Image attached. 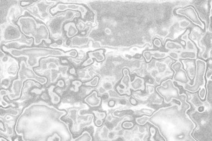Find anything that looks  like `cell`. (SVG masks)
<instances>
[{
	"label": "cell",
	"instance_id": "6da1fadb",
	"mask_svg": "<svg viewBox=\"0 0 212 141\" xmlns=\"http://www.w3.org/2000/svg\"><path fill=\"white\" fill-rule=\"evenodd\" d=\"M66 114V110L58 109L45 102L33 103L24 109L17 119L16 132L19 135L26 130L27 133L47 138L46 141H61L58 132L71 136L67 124L61 120Z\"/></svg>",
	"mask_w": 212,
	"mask_h": 141
},
{
	"label": "cell",
	"instance_id": "7a4b0ae2",
	"mask_svg": "<svg viewBox=\"0 0 212 141\" xmlns=\"http://www.w3.org/2000/svg\"><path fill=\"white\" fill-rule=\"evenodd\" d=\"M3 51L8 52L12 57L19 58L25 57L27 58V65L32 68L39 67V60L43 58L48 56L55 57H70L76 58L78 52L75 50H71L68 52H64L59 49L48 47H23L17 49L15 47H8L3 45L2 47Z\"/></svg>",
	"mask_w": 212,
	"mask_h": 141
},
{
	"label": "cell",
	"instance_id": "3957f363",
	"mask_svg": "<svg viewBox=\"0 0 212 141\" xmlns=\"http://www.w3.org/2000/svg\"><path fill=\"white\" fill-rule=\"evenodd\" d=\"M17 25L25 36L33 39L35 45L40 44L43 41L48 44L52 43L50 38V31L47 26L43 23L37 22L32 16L20 17L17 21Z\"/></svg>",
	"mask_w": 212,
	"mask_h": 141
},
{
	"label": "cell",
	"instance_id": "277c9868",
	"mask_svg": "<svg viewBox=\"0 0 212 141\" xmlns=\"http://www.w3.org/2000/svg\"><path fill=\"white\" fill-rule=\"evenodd\" d=\"M18 78L13 80L11 87V92L8 95L10 100H16L19 99L22 94L23 84L28 80H32L39 83L41 85L48 83V78L44 76H40L36 74L34 69L29 67L26 62L22 60L20 63L18 71Z\"/></svg>",
	"mask_w": 212,
	"mask_h": 141
},
{
	"label": "cell",
	"instance_id": "5b68a950",
	"mask_svg": "<svg viewBox=\"0 0 212 141\" xmlns=\"http://www.w3.org/2000/svg\"><path fill=\"white\" fill-rule=\"evenodd\" d=\"M156 90L164 99L166 103H170L174 99L180 101L181 106L185 103L186 96L185 94H179V89L174 85L173 80L170 79L162 82L160 86L156 88Z\"/></svg>",
	"mask_w": 212,
	"mask_h": 141
},
{
	"label": "cell",
	"instance_id": "8992f818",
	"mask_svg": "<svg viewBox=\"0 0 212 141\" xmlns=\"http://www.w3.org/2000/svg\"><path fill=\"white\" fill-rule=\"evenodd\" d=\"M195 63L196 70L193 85H190L189 84L182 85L184 89L191 93L197 92L200 88L204 87L205 83L204 75L206 67V63L200 59L196 60Z\"/></svg>",
	"mask_w": 212,
	"mask_h": 141
},
{
	"label": "cell",
	"instance_id": "52a82bcc",
	"mask_svg": "<svg viewBox=\"0 0 212 141\" xmlns=\"http://www.w3.org/2000/svg\"><path fill=\"white\" fill-rule=\"evenodd\" d=\"M68 10H72L80 12L81 18H84L88 12V9L84 5L78 3H69L60 2L55 6L51 8L49 12L52 15H54L59 12H64Z\"/></svg>",
	"mask_w": 212,
	"mask_h": 141
},
{
	"label": "cell",
	"instance_id": "ba28073f",
	"mask_svg": "<svg viewBox=\"0 0 212 141\" xmlns=\"http://www.w3.org/2000/svg\"><path fill=\"white\" fill-rule=\"evenodd\" d=\"M176 14L184 16L189 19L193 23L199 26L202 29H204L205 25L199 19L197 13L192 6H188L185 8H179L176 10Z\"/></svg>",
	"mask_w": 212,
	"mask_h": 141
},
{
	"label": "cell",
	"instance_id": "9c48e42d",
	"mask_svg": "<svg viewBox=\"0 0 212 141\" xmlns=\"http://www.w3.org/2000/svg\"><path fill=\"white\" fill-rule=\"evenodd\" d=\"M172 69L175 72L173 76V81L177 82L180 85L189 84L190 79L188 78L186 72L183 69V64L179 61L177 60L171 65Z\"/></svg>",
	"mask_w": 212,
	"mask_h": 141
},
{
	"label": "cell",
	"instance_id": "30bf717a",
	"mask_svg": "<svg viewBox=\"0 0 212 141\" xmlns=\"http://www.w3.org/2000/svg\"><path fill=\"white\" fill-rule=\"evenodd\" d=\"M123 77L120 82L119 84L116 87L117 91L121 95L127 94L130 96L131 92V77L129 73V71L127 69H124L122 70Z\"/></svg>",
	"mask_w": 212,
	"mask_h": 141
},
{
	"label": "cell",
	"instance_id": "8fae6325",
	"mask_svg": "<svg viewBox=\"0 0 212 141\" xmlns=\"http://www.w3.org/2000/svg\"><path fill=\"white\" fill-rule=\"evenodd\" d=\"M84 102L91 107H99L102 102V99L98 96L96 91H93L89 95L84 99Z\"/></svg>",
	"mask_w": 212,
	"mask_h": 141
},
{
	"label": "cell",
	"instance_id": "7c38bea8",
	"mask_svg": "<svg viewBox=\"0 0 212 141\" xmlns=\"http://www.w3.org/2000/svg\"><path fill=\"white\" fill-rule=\"evenodd\" d=\"M143 56L147 62H150L153 57L155 59H163L168 56V53L161 52L159 51H145L143 53Z\"/></svg>",
	"mask_w": 212,
	"mask_h": 141
},
{
	"label": "cell",
	"instance_id": "4fadbf2b",
	"mask_svg": "<svg viewBox=\"0 0 212 141\" xmlns=\"http://www.w3.org/2000/svg\"><path fill=\"white\" fill-rule=\"evenodd\" d=\"M64 30L66 32V36L68 38H72L75 36L79 32L78 29L74 22H67L64 25Z\"/></svg>",
	"mask_w": 212,
	"mask_h": 141
},
{
	"label": "cell",
	"instance_id": "5bb4252c",
	"mask_svg": "<svg viewBox=\"0 0 212 141\" xmlns=\"http://www.w3.org/2000/svg\"><path fill=\"white\" fill-rule=\"evenodd\" d=\"M104 49H99L93 52H88V55L89 58L95 59L97 61L100 63L104 61L105 59V56L104 55Z\"/></svg>",
	"mask_w": 212,
	"mask_h": 141
},
{
	"label": "cell",
	"instance_id": "9a60e30c",
	"mask_svg": "<svg viewBox=\"0 0 212 141\" xmlns=\"http://www.w3.org/2000/svg\"><path fill=\"white\" fill-rule=\"evenodd\" d=\"M55 88L54 85H51L48 88V93L50 98L51 103L54 105L58 104L61 101V98L57 93L54 91Z\"/></svg>",
	"mask_w": 212,
	"mask_h": 141
},
{
	"label": "cell",
	"instance_id": "2e32d148",
	"mask_svg": "<svg viewBox=\"0 0 212 141\" xmlns=\"http://www.w3.org/2000/svg\"><path fill=\"white\" fill-rule=\"evenodd\" d=\"M131 89L136 91L137 90H144V80L138 76H136L134 80L131 82Z\"/></svg>",
	"mask_w": 212,
	"mask_h": 141
},
{
	"label": "cell",
	"instance_id": "e0dca14e",
	"mask_svg": "<svg viewBox=\"0 0 212 141\" xmlns=\"http://www.w3.org/2000/svg\"><path fill=\"white\" fill-rule=\"evenodd\" d=\"M186 64L183 63L185 65V69L188 72V75L191 79H192L195 74V63L191 60H184Z\"/></svg>",
	"mask_w": 212,
	"mask_h": 141
},
{
	"label": "cell",
	"instance_id": "ac0fdd59",
	"mask_svg": "<svg viewBox=\"0 0 212 141\" xmlns=\"http://www.w3.org/2000/svg\"><path fill=\"white\" fill-rule=\"evenodd\" d=\"M179 59H197V52H182L179 54Z\"/></svg>",
	"mask_w": 212,
	"mask_h": 141
},
{
	"label": "cell",
	"instance_id": "d6986e66",
	"mask_svg": "<svg viewBox=\"0 0 212 141\" xmlns=\"http://www.w3.org/2000/svg\"><path fill=\"white\" fill-rule=\"evenodd\" d=\"M165 48L168 50H183V47L182 45L168 41L165 44Z\"/></svg>",
	"mask_w": 212,
	"mask_h": 141
},
{
	"label": "cell",
	"instance_id": "ffe728a7",
	"mask_svg": "<svg viewBox=\"0 0 212 141\" xmlns=\"http://www.w3.org/2000/svg\"><path fill=\"white\" fill-rule=\"evenodd\" d=\"M75 141H92V138L87 131L83 132L81 135L74 139Z\"/></svg>",
	"mask_w": 212,
	"mask_h": 141
},
{
	"label": "cell",
	"instance_id": "44dd1931",
	"mask_svg": "<svg viewBox=\"0 0 212 141\" xmlns=\"http://www.w3.org/2000/svg\"><path fill=\"white\" fill-rule=\"evenodd\" d=\"M185 42L186 44V49L187 52H197V47L195 44L191 40H190L189 39H188L186 41H185Z\"/></svg>",
	"mask_w": 212,
	"mask_h": 141
},
{
	"label": "cell",
	"instance_id": "7402d4cb",
	"mask_svg": "<svg viewBox=\"0 0 212 141\" xmlns=\"http://www.w3.org/2000/svg\"><path fill=\"white\" fill-rule=\"evenodd\" d=\"M99 77L98 76H95L92 80H91L89 82H86L84 83V85L87 86H90L92 87H95L98 84V83L99 82Z\"/></svg>",
	"mask_w": 212,
	"mask_h": 141
},
{
	"label": "cell",
	"instance_id": "603a6c76",
	"mask_svg": "<svg viewBox=\"0 0 212 141\" xmlns=\"http://www.w3.org/2000/svg\"><path fill=\"white\" fill-rule=\"evenodd\" d=\"M150 117L144 116L143 117H141L137 118L136 119V122L139 125L143 126V125H145L146 123L148 121V120L150 119Z\"/></svg>",
	"mask_w": 212,
	"mask_h": 141
},
{
	"label": "cell",
	"instance_id": "cb8c5ba5",
	"mask_svg": "<svg viewBox=\"0 0 212 141\" xmlns=\"http://www.w3.org/2000/svg\"><path fill=\"white\" fill-rule=\"evenodd\" d=\"M200 90L199 91V96L202 100H204L206 94V91L204 87H202L200 88Z\"/></svg>",
	"mask_w": 212,
	"mask_h": 141
},
{
	"label": "cell",
	"instance_id": "d4e9b609",
	"mask_svg": "<svg viewBox=\"0 0 212 141\" xmlns=\"http://www.w3.org/2000/svg\"><path fill=\"white\" fill-rule=\"evenodd\" d=\"M93 113L97 117V118L104 119L106 117V112H99V111H94Z\"/></svg>",
	"mask_w": 212,
	"mask_h": 141
},
{
	"label": "cell",
	"instance_id": "484cf974",
	"mask_svg": "<svg viewBox=\"0 0 212 141\" xmlns=\"http://www.w3.org/2000/svg\"><path fill=\"white\" fill-rule=\"evenodd\" d=\"M168 55L170 58H173V59L176 60H179V53H177L175 52H171L168 53Z\"/></svg>",
	"mask_w": 212,
	"mask_h": 141
},
{
	"label": "cell",
	"instance_id": "4316f807",
	"mask_svg": "<svg viewBox=\"0 0 212 141\" xmlns=\"http://www.w3.org/2000/svg\"><path fill=\"white\" fill-rule=\"evenodd\" d=\"M93 63H94V60L92 59H91V58H89L88 59H87L82 64H81V66L82 67H88V66H89V65H92V64H93Z\"/></svg>",
	"mask_w": 212,
	"mask_h": 141
},
{
	"label": "cell",
	"instance_id": "83f0119b",
	"mask_svg": "<svg viewBox=\"0 0 212 141\" xmlns=\"http://www.w3.org/2000/svg\"><path fill=\"white\" fill-rule=\"evenodd\" d=\"M133 123L132 122H124L122 124V127L123 128H126V129H130L131 128L133 127Z\"/></svg>",
	"mask_w": 212,
	"mask_h": 141
},
{
	"label": "cell",
	"instance_id": "f1b7e54d",
	"mask_svg": "<svg viewBox=\"0 0 212 141\" xmlns=\"http://www.w3.org/2000/svg\"><path fill=\"white\" fill-rule=\"evenodd\" d=\"M82 84V82L79 80H74L72 82V84L75 86V89H76V91L78 90V88L81 87Z\"/></svg>",
	"mask_w": 212,
	"mask_h": 141
},
{
	"label": "cell",
	"instance_id": "f546056e",
	"mask_svg": "<svg viewBox=\"0 0 212 141\" xmlns=\"http://www.w3.org/2000/svg\"><path fill=\"white\" fill-rule=\"evenodd\" d=\"M34 3H35V1H21L20 2V5L22 7H25V6H28L29 5H30Z\"/></svg>",
	"mask_w": 212,
	"mask_h": 141
},
{
	"label": "cell",
	"instance_id": "4dcf8cb0",
	"mask_svg": "<svg viewBox=\"0 0 212 141\" xmlns=\"http://www.w3.org/2000/svg\"><path fill=\"white\" fill-rule=\"evenodd\" d=\"M154 44L155 46L157 47H160L162 46L161 41L159 39H155L154 40Z\"/></svg>",
	"mask_w": 212,
	"mask_h": 141
},
{
	"label": "cell",
	"instance_id": "1f68e13d",
	"mask_svg": "<svg viewBox=\"0 0 212 141\" xmlns=\"http://www.w3.org/2000/svg\"><path fill=\"white\" fill-rule=\"evenodd\" d=\"M103 123V119H99V118H97L95 120V125L97 127H101Z\"/></svg>",
	"mask_w": 212,
	"mask_h": 141
},
{
	"label": "cell",
	"instance_id": "d6a6232c",
	"mask_svg": "<svg viewBox=\"0 0 212 141\" xmlns=\"http://www.w3.org/2000/svg\"><path fill=\"white\" fill-rule=\"evenodd\" d=\"M189 32H190V31H189V30H187L186 32H185V33L183 35V36H182V40H183L184 41H186L188 39H189V38H188V35H189Z\"/></svg>",
	"mask_w": 212,
	"mask_h": 141
},
{
	"label": "cell",
	"instance_id": "836d02e7",
	"mask_svg": "<svg viewBox=\"0 0 212 141\" xmlns=\"http://www.w3.org/2000/svg\"><path fill=\"white\" fill-rule=\"evenodd\" d=\"M1 105L3 108H6L9 105V104H8L6 102H5L4 99L3 100V99L1 98Z\"/></svg>",
	"mask_w": 212,
	"mask_h": 141
},
{
	"label": "cell",
	"instance_id": "e575fe53",
	"mask_svg": "<svg viewBox=\"0 0 212 141\" xmlns=\"http://www.w3.org/2000/svg\"><path fill=\"white\" fill-rule=\"evenodd\" d=\"M57 86H58L60 88H63V87H64L65 83H64V82L63 80H59L57 83Z\"/></svg>",
	"mask_w": 212,
	"mask_h": 141
},
{
	"label": "cell",
	"instance_id": "d590c367",
	"mask_svg": "<svg viewBox=\"0 0 212 141\" xmlns=\"http://www.w3.org/2000/svg\"><path fill=\"white\" fill-rule=\"evenodd\" d=\"M150 133L151 134V136L152 137H153L154 136V135L156 133V129L154 128V127H151L150 128Z\"/></svg>",
	"mask_w": 212,
	"mask_h": 141
},
{
	"label": "cell",
	"instance_id": "8d00e7d4",
	"mask_svg": "<svg viewBox=\"0 0 212 141\" xmlns=\"http://www.w3.org/2000/svg\"><path fill=\"white\" fill-rule=\"evenodd\" d=\"M130 102L132 104H133V105H136V104H137V102H136V100L135 99H133V98H131V99H130Z\"/></svg>",
	"mask_w": 212,
	"mask_h": 141
},
{
	"label": "cell",
	"instance_id": "74e56055",
	"mask_svg": "<svg viewBox=\"0 0 212 141\" xmlns=\"http://www.w3.org/2000/svg\"><path fill=\"white\" fill-rule=\"evenodd\" d=\"M108 104H109L110 107H113L115 105V102L113 100H111V101H110V102H109Z\"/></svg>",
	"mask_w": 212,
	"mask_h": 141
},
{
	"label": "cell",
	"instance_id": "f35d334b",
	"mask_svg": "<svg viewBox=\"0 0 212 141\" xmlns=\"http://www.w3.org/2000/svg\"><path fill=\"white\" fill-rule=\"evenodd\" d=\"M70 73L72 74H75V70L74 68H72L70 70Z\"/></svg>",
	"mask_w": 212,
	"mask_h": 141
},
{
	"label": "cell",
	"instance_id": "ab89813d",
	"mask_svg": "<svg viewBox=\"0 0 212 141\" xmlns=\"http://www.w3.org/2000/svg\"><path fill=\"white\" fill-rule=\"evenodd\" d=\"M0 141H8V140H7V139H5V138H2V137H1V138H0Z\"/></svg>",
	"mask_w": 212,
	"mask_h": 141
}]
</instances>
